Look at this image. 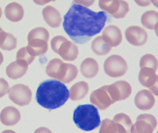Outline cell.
<instances>
[{
    "instance_id": "4fadbf2b",
    "label": "cell",
    "mask_w": 158,
    "mask_h": 133,
    "mask_svg": "<svg viewBox=\"0 0 158 133\" xmlns=\"http://www.w3.org/2000/svg\"><path fill=\"white\" fill-rule=\"evenodd\" d=\"M111 94L115 101L126 100L132 93V87L127 81H117L113 84L109 85Z\"/></svg>"
},
{
    "instance_id": "e0dca14e",
    "label": "cell",
    "mask_w": 158,
    "mask_h": 133,
    "mask_svg": "<svg viewBox=\"0 0 158 133\" xmlns=\"http://www.w3.org/2000/svg\"><path fill=\"white\" fill-rule=\"evenodd\" d=\"M42 15L44 21L52 28H58L62 22L60 13L52 6H47L42 11Z\"/></svg>"
},
{
    "instance_id": "d4e9b609",
    "label": "cell",
    "mask_w": 158,
    "mask_h": 133,
    "mask_svg": "<svg viewBox=\"0 0 158 133\" xmlns=\"http://www.w3.org/2000/svg\"><path fill=\"white\" fill-rule=\"evenodd\" d=\"M101 124L100 133H127L126 129L113 120L104 119Z\"/></svg>"
},
{
    "instance_id": "6da1fadb",
    "label": "cell",
    "mask_w": 158,
    "mask_h": 133,
    "mask_svg": "<svg viewBox=\"0 0 158 133\" xmlns=\"http://www.w3.org/2000/svg\"><path fill=\"white\" fill-rule=\"evenodd\" d=\"M108 19L104 11L95 12L81 5L73 4L64 16L63 26L73 41L85 44L102 31Z\"/></svg>"
},
{
    "instance_id": "277c9868",
    "label": "cell",
    "mask_w": 158,
    "mask_h": 133,
    "mask_svg": "<svg viewBox=\"0 0 158 133\" xmlns=\"http://www.w3.org/2000/svg\"><path fill=\"white\" fill-rule=\"evenodd\" d=\"M46 73L49 77L63 83H70L77 78L78 70L75 65L64 63L59 58H55L48 63Z\"/></svg>"
},
{
    "instance_id": "5b68a950",
    "label": "cell",
    "mask_w": 158,
    "mask_h": 133,
    "mask_svg": "<svg viewBox=\"0 0 158 133\" xmlns=\"http://www.w3.org/2000/svg\"><path fill=\"white\" fill-rule=\"evenodd\" d=\"M51 46L53 52L67 61H74L78 56V49L77 46L63 36L53 37L51 41Z\"/></svg>"
},
{
    "instance_id": "52a82bcc",
    "label": "cell",
    "mask_w": 158,
    "mask_h": 133,
    "mask_svg": "<svg viewBox=\"0 0 158 133\" xmlns=\"http://www.w3.org/2000/svg\"><path fill=\"white\" fill-rule=\"evenodd\" d=\"M99 6L117 19L123 18L130 11L127 2L122 0H100Z\"/></svg>"
},
{
    "instance_id": "f1b7e54d",
    "label": "cell",
    "mask_w": 158,
    "mask_h": 133,
    "mask_svg": "<svg viewBox=\"0 0 158 133\" xmlns=\"http://www.w3.org/2000/svg\"><path fill=\"white\" fill-rule=\"evenodd\" d=\"M157 59L154 56L151 54L144 55L140 59V67H148L153 69L154 71H157Z\"/></svg>"
},
{
    "instance_id": "ba28073f",
    "label": "cell",
    "mask_w": 158,
    "mask_h": 133,
    "mask_svg": "<svg viewBox=\"0 0 158 133\" xmlns=\"http://www.w3.org/2000/svg\"><path fill=\"white\" fill-rule=\"evenodd\" d=\"M90 101L100 110L107 109L108 107L116 102L111 94L109 85L101 86L92 92Z\"/></svg>"
},
{
    "instance_id": "3957f363",
    "label": "cell",
    "mask_w": 158,
    "mask_h": 133,
    "mask_svg": "<svg viewBox=\"0 0 158 133\" xmlns=\"http://www.w3.org/2000/svg\"><path fill=\"white\" fill-rule=\"evenodd\" d=\"M73 120L83 131H93L101 124L98 109L93 105H81L74 109Z\"/></svg>"
},
{
    "instance_id": "44dd1931",
    "label": "cell",
    "mask_w": 158,
    "mask_h": 133,
    "mask_svg": "<svg viewBox=\"0 0 158 133\" xmlns=\"http://www.w3.org/2000/svg\"><path fill=\"white\" fill-rule=\"evenodd\" d=\"M89 92L88 83L84 81L78 82L75 83L74 86L70 88L69 94L70 98L72 101H78L84 98Z\"/></svg>"
},
{
    "instance_id": "9a60e30c",
    "label": "cell",
    "mask_w": 158,
    "mask_h": 133,
    "mask_svg": "<svg viewBox=\"0 0 158 133\" xmlns=\"http://www.w3.org/2000/svg\"><path fill=\"white\" fill-rule=\"evenodd\" d=\"M102 36L111 47H116L122 42V32L116 25H111L104 28Z\"/></svg>"
},
{
    "instance_id": "8fae6325",
    "label": "cell",
    "mask_w": 158,
    "mask_h": 133,
    "mask_svg": "<svg viewBox=\"0 0 158 133\" xmlns=\"http://www.w3.org/2000/svg\"><path fill=\"white\" fill-rule=\"evenodd\" d=\"M138 80L142 86L149 88L153 94L157 96L158 77L156 71L148 67H142L138 74Z\"/></svg>"
},
{
    "instance_id": "484cf974",
    "label": "cell",
    "mask_w": 158,
    "mask_h": 133,
    "mask_svg": "<svg viewBox=\"0 0 158 133\" xmlns=\"http://www.w3.org/2000/svg\"><path fill=\"white\" fill-rule=\"evenodd\" d=\"M141 22L144 27L149 29H154L158 22V14L155 11H149L142 15Z\"/></svg>"
},
{
    "instance_id": "f546056e",
    "label": "cell",
    "mask_w": 158,
    "mask_h": 133,
    "mask_svg": "<svg viewBox=\"0 0 158 133\" xmlns=\"http://www.w3.org/2000/svg\"><path fill=\"white\" fill-rule=\"evenodd\" d=\"M113 121L122 125L126 129L127 132H131V126H132L133 123H132V121H131L129 116L125 114H118L114 117Z\"/></svg>"
},
{
    "instance_id": "7c38bea8",
    "label": "cell",
    "mask_w": 158,
    "mask_h": 133,
    "mask_svg": "<svg viewBox=\"0 0 158 133\" xmlns=\"http://www.w3.org/2000/svg\"><path fill=\"white\" fill-rule=\"evenodd\" d=\"M126 39L134 46H142L147 42L148 34L146 31L138 25H132L126 29Z\"/></svg>"
},
{
    "instance_id": "cb8c5ba5",
    "label": "cell",
    "mask_w": 158,
    "mask_h": 133,
    "mask_svg": "<svg viewBox=\"0 0 158 133\" xmlns=\"http://www.w3.org/2000/svg\"><path fill=\"white\" fill-rule=\"evenodd\" d=\"M92 50L95 54L98 56H104L109 53L111 50V47L106 42L102 36H97L93 41L91 45Z\"/></svg>"
},
{
    "instance_id": "7402d4cb",
    "label": "cell",
    "mask_w": 158,
    "mask_h": 133,
    "mask_svg": "<svg viewBox=\"0 0 158 133\" xmlns=\"http://www.w3.org/2000/svg\"><path fill=\"white\" fill-rule=\"evenodd\" d=\"M28 49L34 56H43L48 49V42L40 39H33L28 41Z\"/></svg>"
},
{
    "instance_id": "4316f807",
    "label": "cell",
    "mask_w": 158,
    "mask_h": 133,
    "mask_svg": "<svg viewBox=\"0 0 158 133\" xmlns=\"http://www.w3.org/2000/svg\"><path fill=\"white\" fill-rule=\"evenodd\" d=\"M36 56L31 53L28 49L27 46L26 47H23L22 49H20L18 50V53H17V61L20 63V64L27 65L29 66V64L32 63L33 59H35Z\"/></svg>"
},
{
    "instance_id": "ac0fdd59",
    "label": "cell",
    "mask_w": 158,
    "mask_h": 133,
    "mask_svg": "<svg viewBox=\"0 0 158 133\" xmlns=\"http://www.w3.org/2000/svg\"><path fill=\"white\" fill-rule=\"evenodd\" d=\"M6 18L10 22H20L24 17V9L21 4L18 2H11L8 4L4 11Z\"/></svg>"
},
{
    "instance_id": "4dcf8cb0",
    "label": "cell",
    "mask_w": 158,
    "mask_h": 133,
    "mask_svg": "<svg viewBox=\"0 0 158 133\" xmlns=\"http://www.w3.org/2000/svg\"><path fill=\"white\" fill-rule=\"evenodd\" d=\"M9 90L7 83L5 81V79H1V97L6 95V93H9Z\"/></svg>"
},
{
    "instance_id": "8992f818",
    "label": "cell",
    "mask_w": 158,
    "mask_h": 133,
    "mask_svg": "<svg viewBox=\"0 0 158 133\" xmlns=\"http://www.w3.org/2000/svg\"><path fill=\"white\" fill-rule=\"evenodd\" d=\"M127 69V61L118 55H112L109 56L104 63V72L111 78H118L124 75Z\"/></svg>"
},
{
    "instance_id": "5bb4252c",
    "label": "cell",
    "mask_w": 158,
    "mask_h": 133,
    "mask_svg": "<svg viewBox=\"0 0 158 133\" xmlns=\"http://www.w3.org/2000/svg\"><path fill=\"white\" fill-rule=\"evenodd\" d=\"M135 105L141 110H149L155 105V98L152 92L147 90H142L138 92L135 97Z\"/></svg>"
},
{
    "instance_id": "9c48e42d",
    "label": "cell",
    "mask_w": 158,
    "mask_h": 133,
    "mask_svg": "<svg viewBox=\"0 0 158 133\" xmlns=\"http://www.w3.org/2000/svg\"><path fill=\"white\" fill-rule=\"evenodd\" d=\"M9 98L10 101L19 106L27 105L32 99V91L26 85L17 84L13 86L9 90Z\"/></svg>"
},
{
    "instance_id": "83f0119b",
    "label": "cell",
    "mask_w": 158,
    "mask_h": 133,
    "mask_svg": "<svg viewBox=\"0 0 158 133\" xmlns=\"http://www.w3.org/2000/svg\"><path fill=\"white\" fill-rule=\"evenodd\" d=\"M33 39L43 40L48 42L49 41V32L44 27L35 28L29 32L27 37L28 41Z\"/></svg>"
},
{
    "instance_id": "603a6c76",
    "label": "cell",
    "mask_w": 158,
    "mask_h": 133,
    "mask_svg": "<svg viewBox=\"0 0 158 133\" xmlns=\"http://www.w3.org/2000/svg\"><path fill=\"white\" fill-rule=\"evenodd\" d=\"M18 40L11 33L0 29V48L6 51L14 50L17 47Z\"/></svg>"
},
{
    "instance_id": "7a4b0ae2",
    "label": "cell",
    "mask_w": 158,
    "mask_h": 133,
    "mask_svg": "<svg viewBox=\"0 0 158 133\" xmlns=\"http://www.w3.org/2000/svg\"><path fill=\"white\" fill-rule=\"evenodd\" d=\"M70 97L67 86L56 79H49L40 84L36 99L44 108L53 110L63 106Z\"/></svg>"
},
{
    "instance_id": "ffe728a7",
    "label": "cell",
    "mask_w": 158,
    "mask_h": 133,
    "mask_svg": "<svg viewBox=\"0 0 158 133\" xmlns=\"http://www.w3.org/2000/svg\"><path fill=\"white\" fill-rule=\"evenodd\" d=\"M27 65L20 64L18 61L12 62L6 69V75L11 79H18L23 77L28 71Z\"/></svg>"
},
{
    "instance_id": "30bf717a",
    "label": "cell",
    "mask_w": 158,
    "mask_h": 133,
    "mask_svg": "<svg viewBox=\"0 0 158 133\" xmlns=\"http://www.w3.org/2000/svg\"><path fill=\"white\" fill-rule=\"evenodd\" d=\"M157 126V121L154 116L151 114H141L137 117L136 123L132 124L131 133H152Z\"/></svg>"
},
{
    "instance_id": "2e32d148",
    "label": "cell",
    "mask_w": 158,
    "mask_h": 133,
    "mask_svg": "<svg viewBox=\"0 0 158 133\" xmlns=\"http://www.w3.org/2000/svg\"><path fill=\"white\" fill-rule=\"evenodd\" d=\"M1 122L4 125L12 126L18 124L21 120L19 110L14 106H7L4 108L0 114Z\"/></svg>"
},
{
    "instance_id": "d6986e66",
    "label": "cell",
    "mask_w": 158,
    "mask_h": 133,
    "mask_svg": "<svg viewBox=\"0 0 158 133\" xmlns=\"http://www.w3.org/2000/svg\"><path fill=\"white\" fill-rule=\"evenodd\" d=\"M81 73L86 79H92L98 74L99 65L94 58H86L81 64Z\"/></svg>"
}]
</instances>
